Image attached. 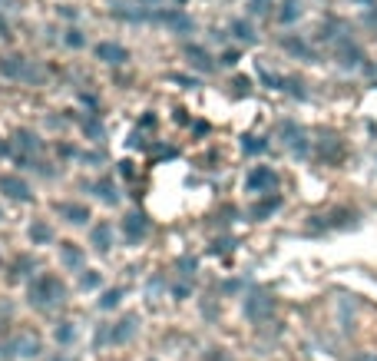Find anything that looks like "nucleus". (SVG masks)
<instances>
[{
	"label": "nucleus",
	"mask_w": 377,
	"mask_h": 361,
	"mask_svg": "<svg viewBox=\"0 0 377 361\" xmlns=\"http://www.w3.org/2000/svg\"><path fill=\"white\" fill-rule=\"evenodd\" d=\"M119 295H123L119 288H109L106 295H103V302H99V305H103V308H116V305H119Z\"/></svg>",
	"instance_id": "18"
},
{
	"label": "nucleus",
	"mask_w": 377,
	"mask_h": 361,
	"mask_svg": "<svg viewBox=\"0 0 377 361\" xmlns=\"http://www.w3.org/2000/svg\"><path fill=\"white\" fill-rule=\"evenodd\" d=\"M17 142H20L27 153H37V149H40V140H37L30 130H20V133H17Z\"/></svg>",
	"instance_id": "15"
},
{
	"label": "nucleus",
	"mask_w": 377,
	"mask_h": 361,
	"mask_svg": "<svg viewBox=\"0 0 377 361\" xmlns=\"http://www.w3.org/2000/svg\"><path fill=\"white\" fill-rule=\"evenodd\" d=\"M136 335V318H126V322H116V329H113V341H126Z\"/></svg>",
	"instance_id": "11"
},
{
	"label": "nucleus",
	"mask_w": 377,
	"mask_h": 361,
	"mask_svg": "<svg viewBox=\"0 0 377 361\" xmlns=\"http://www.w3.org/2000/svg\"><path fill=\"white\" fill-rule=\"evenodd\" d=\"M0 73H4V77H11V80H23V83H37V80L44 77V73H40L27 56H17V54L0 56Z\"/></svg>",
	"instance_id": "2"
},
{
	"label": "nucleus",
	"mask_w": 377,
	"mask_h": 361,
	"mask_svg": "<svg viewBox=\"0 0 377 361\" xmlns=\"http://www.w3.org/2000/svg\"><path fill=\"white\" fill-rule=\"evenodd\" d=\"M56 338H60V341H70V338H73V329H70V325H63V329L56 331Z\"/></svg>",
	"instance_id": "21"
},
{
	"label": "nucleus",
	"mask_w": 377,
	"mask_h": 361,
	"mask_svg": "<svg viewBox=\"0 0 377 361\" xmlns=\"http://www.w3.org/2000/svg\"><path fill=\"white\" fill-rule=\"evenodd\" d=\"M0 192H4L7 199H17V202H30V199H33L30 186H27L17 173H4V176H0Z\"/></svg>",
	"instance_id": "4"
},
{
	"label": "nucleus",
	"mask_w": 377,
	"mask_h": 361,
	"mask_svg": "<svg viewBox=\"0 0 377 361\" xmlns=\"http://www.w3.org/2000/svg\"><path fill=\"white\" fill-rule=\"evenodd\" d=\"M0 219H4V212H0Z\"/></svg>",
	"instance_id": "26"
},
{
	"label": "nucleus",
	"mask_w": 377,
	"mask_h": 361,
	"mask_svg": "<svg viewBox=\"0 0 377 361\" xmlns=\"http://www.w3.org/2000/svg\"><path fill=\"white\" fill-rule=\"evenodd\" d=\"M40 355V341L33 335H13L0 341V358H33Z\"/></svg>",
	"instance_id": "3"
},
{
	"label": "nucleus",
	"mask_w": 377,
	"mask_h": 361,
	"mask_svg": "<svg viewBox=\"0 0 377 361\" xmlns=\"http://www.w3.org/2000/svg\"><path fill=\"white\" fill-rule=\"evenodd\" d=\"M354 361H377V355H357Z\"/></svg>",
	"instance_id": "23"
},
{
	"label": "nucleus",
	"mask_w": 377,
	"mask_h": 361,
	"mask_svg": "<svg viewBox=\"0 0 377 361\" xmlns=\"http://www.w3.org/2000/svg\"><path fill=\"white\" fill-rule=\"evenodd\" d=\"M265 7H268V0H252V11H255V13H261Z\"/></svg>",
	"instance_id": "22"
},
{
	"label": "nucleus",
	"mask_w": 377,
	"mask_h": 361,
	"mask_svg": "<svg viewBox=\"0 0 377 361\" xmlns=\"http://www.w3.org/2000/svg\"><path fill=\"white\" fill-rule=\"evenodd\" d=\"M97 196H103V202H106V206H116L119 202V196H116V189H113V183H109V179H103V183H97Z\"/></svg>",
	"instance_id": "12"
},
{
	"label": "nucleus",
	"mask_w": 377,
	"mask_h": 361,
	"mask_svg": "<svg viewBox=\"0 0 377 361\" xmlns=\"http://www.w3.org/2000/svg\"><path fill=\"white\" fill-rule=\"evenodd\" d=\"M60 216H63L70 226H83L89 219L87 206H80V202H60Z\"/></svg>",
	"instance_id": "9"
},
{
	"label": "nucleus",
	"mask_w": 377,
	"mask_h": 361,
	"mask_svg": "<svg viewBox=\"0 0 377 361\" xmlns=\"http://www.w3.org/2000/svg\"><path fill=\"white\" fill-rule=\"evenodd\" d=\"M271 308H275V302H271L265 292H255V295L248 298L245 312H248V318H252V322H265V318L271 315Z\"/></svg>",
	"instance_id": "7"
},
{
	"label": "nucleus",
	"mask_w": 377,
	"mask_h": 361,
	"mask_svg": "<svg viewBox=\"0 0 377 361\" xmlns=\"http://www.w3.org/2000/svg\"><path fill=\"white\" fill-rule=\"evenodd\" d=\"M232 30H235L238 40H252V30H248V23L238 20V23H232Z\"/></svg>",
	"instance_id": "20"
},
{
	"label": "nucleus",
	"mask_w": 377,
	"mask_h": 361,
	"mask_svg": "<svg viewBox=\"0 0 377 361\" xmlns=\"http://www.w3.org/2000/svg\"><path fill=\"white\" fill-rule=\"evenodd\" d=\"M97 56L99 60H106V63H113V66H119V63H126V60H130V50H126V47H119V44H113V40H103V44H97Z\"/></svg>",
	"instance_id": "8"
},
{
	"label": "nucleus",
	"mask_w": 377,
	"mask_h": 361,
	"mask_svg": "<svg viewBox=\"0 0 377 361\" xmlns=\"http://www.w3.org/2000/svg\"><path fill=\"white\" fill-rule=\"evenodd\" d=\"M298 13H302V7H298V0H288V4L281 7V20H285V23H291V20H295V17H298Z\"/></svg>",
	"instance_id": "17"
},
{
	"label": "nucleus",
	"mask_w": 377,
	"mask_h": 361,
	"mask_svg": "<svg viewBox=\"0 0 377 361\" xmlns=\"http://www.w3.org/2000/svg\"><path fill=\"white\" fill-rule=\"evenodd\" d=\"M63 262L73 265V269H83V252L80 249H70V245H63Z\"/></svg>",
	"instance_id": "16"
},
{
	"label": "nucleus",
	"mask_w": 377,
	"mask_h": 361,
	"mask_svg": "<svg viewBox=\"0 0 377 361\" xmlns=\"http://www.w3.org/2000/svg\"><path fill=\"white\" fill-rule=\"evenodd\" d=\"M27 298L33 308H56L66 298V288L56 275H37L27 288Z\"/></svg>",
	"instance_id": "1"
},
{
	"label": "nucleus",
	"mask_w": 377,
	"mask_h": 361,
	"mask_svg": "<svg viewBox=\"0 0 377 361\" xmlns=\"http://www.w3.org/2000/svg\"><path fill=\"white\" fill-rule=\"evenodd\" d=\"M275 186H278V176H275V169H268V166H259V169H252V176H248V189L259 192V196L275 192Z\"/></svg>",
	"instance_id": "5"
},
{
	"label": "nucleus",
	"mask_w": 377,
	"mask_h": 361,
	"mask_svg": "<svg viewBox=\"0 0 377 361\" xmlns=\"http://www.w3.org/2000/svg\"><path fill=\"white\" fill-rule=\"evenodd\" d=\"M4 153H7V146H4V142H0V156H4Z\"/></svg>",
	"instance_id": "24"
},
{
	"label": "nucleus",
	"mask_w": 377,
	"mask_h": 361,
	"mask_svg": "<svg viewBox=\"0 0 377 361\" xmlns=\"http://www.w3.org/2000/svg\"><path fill=\"white\" fill-rule=\"evenodd\" d=\"M93 245H97L99 252H109V249H113V232H109L106 222H103L99 229H93Z\"/></svg>",
	"instance_id": "10"
},
{
	"label": "nucleus",
	"mask_w": 377,
	"mask_h": 361,
	"mask_svg": "<svg viewBox=\"0 0 377 361\" xmlns=\"http://www.w3.org/2000/svg\"><path fill=\"white\" fill-rule=\"evenodd\" d=\"M54 361H63V358H54Z\"/></svg>",
	"instance_id": "25"
},
{
	"label": "nucleus",
	"mask_w": 377,
	"mask_h": 361,
	"mask_svg": "<svg viewBox=\"0 0 377 361\" xmlns=\"http://www.w3.org/2000/svg\"><path fill=\"white\" fill-rule=\"evenodd\" d=\"M30 239H33V242H50V239H54V232H50V226H47V222L37 219V222L30 226Z\"/></svg>",
	"instance_id": "14"
},
{
	"label": "nucleus",
	"mask_w": 377,
	"mask_h": 361,
	"mask_svg": "<svg viewBox=\"0 0 377 361\" xmlns=\"http://www.w3.org/2000/svg\"><path fill=\"white\" fill-rule=\"evenodd\" d=\"M185 56H192V63L195 66H205V70H212V56L205 54V50H199V47H185Z\"/></svg>",
	"instance_id": "13"
},
{
	"label": "nucleus",
	"mask_w": 377,
	"mask_h": 361,
	"mask_svg": "<svg viewBox=\"0 0 377 361\" xmlns=\"http://www.w3.org/2000/svg\"><path fill=\"white\" fill-rule=\"evenodd\" d=\"M66 47L80 50V47H83V33H80V30H66Z\"/></svg>",
	"instance_id": "19"
},
{
	"label": "nucleus",
	"mask_w": 377,
	"mask_h": 361,
	"mask_svg": "<svg viewBox=\"0 0 377 361\" xmlns=\"http://www.w3.org/2000/svg\"><path fill=\"white\" fill-rule=\"evenodd\" d=\"M123 232H126V239L130 242L146 239V232H149V219H146L142 212H130V216L123 219Z\"/></svg>",
	"instance_id": "6"
}]
</instances>
